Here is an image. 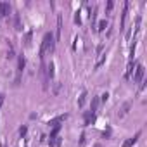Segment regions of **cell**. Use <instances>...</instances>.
<instances>
[{"instance_id":"obj_8","label":"cell","mask_w":147,"mask_h":147,"mask_svg":"<svg viewBox=\"0 0 147 147\" xmlns=\"http://www.w3.org/2000/svg\"><path fill=\"white\" fill-rule=\"evenodd\" d=\"M83 119H85V126L92 125V123L95 121V113H92V111H87V113L83 114Z\"/></svg>"},{"instance_id":"obj_21","label":"cell","mask_w":147,"mask_h":147,"mask_svg":"<svg viewBox=\"0 0 147 147\" xmlns=\"http://www.w3.org/2000/svg\"><path fill=\"white\" fill-rule=\"evenodd\" d=\"M26 133H28V126H21V128H19V135H21V137H24Z\"/></svg>"},{"instance_id":"obj_6","label":"cell","mask_w":147,"mask_h":147,"mask_svg":"<svg viewBox=\"0 0 147 147\" xmlns=\"http://www.w3.org/2000/svg\"><path fill=\"white\" fill-rule=\"evenodd\" d=\"M11 14V5L9 2H0V18H7Z\"/></svg>"},{"instance_id":"obj_10","label":"cell","mask_w":147,"mask_h":147,"mask_svg":"<svg viewBox=\"0 0 147 147\" xmlns=\"http://www.w3.org/2000/svg\"><path fill=\"white\" fill-rule=\"evenodd\" d=\"M130 107H131V104H130V102H125V104H123V107H121V111L118 113V116H119V118L126 116V114H128V111H130Z\"/></svg>"},{"instance_id":"obj_13","label":"cell","mask_w":147,"mask_h":147,"mask_svg":"<svg viewBox=\"0 0 147 147\" xmlns=\"http://www.w3.org/2000/svg\"><path fill=\"white\" fill-rule=\"evenodd\" d=\"M106 28H107V19H100L97 23V31H104Z\"/></svg>"},{"instance_id":"obj_15","label":"cell","mask_w":147,"mask_h":147,"mask_svg":"<svg viewBox=\"0 0 147 147\" xmlns=\"http://www.w3.org/2000/svg\"><path fill=\"white\" fill-rule=\"evenodd\" d=\"M61 28H62V18L59 16V18H57V36H55V40L61 38Z\"/></svg>"},{"instance_id":"obj_16","label":"cell","mask_w":147,"mask_h":147,"mask_svg":"<svg viewBox=\"0 0 147 147\" xmlns=\"http://www.w3.org/2000/svg\"><path fill=\"white\" fill-rule=\"evenodd\" d=\"M104 62H106V54H100V57H99V59H97V62H95V69H97V67H100Z\"/></svg>"},{"instance_id":"obj_20","label":"cell","mask_w":147,"mask_h":147,"mask_svg":"<svg viewBox=\"0 0 147 147\" xmlns=\"http://www.w3.org/2000/svg\"><path fill=\"white\" fill-rule=\"evenodd\" d=\"M113 7H114V2H113V0H109L107 5H106V14H109V12L113 11Z\"/></svg>"},{"instance_id":"obj_9","label":"cell","mask_w":147,"mask_h":147,"mask_svg":"<svg viewBox=\"0 0 147 147\" xmlns=\"http://www.w3.org/2000/svg\"><path fill=\"white\" fill-rule=\"evenodd\" d=\"M137 64H138V62H137V61H133V59L128 62V67H126V73H125V76H126V78H130V76H131V73L135 71Z\"/></svg>"},{"instance_id":"obj_24","label":"cell","mask_w":147,"mask_h":147,"mask_svg":"<svg viewBox=\"0 0 147 147\" xmlns=\"http://www.w3.org/2000/svg\"><path fill=\"white\" fill-rule=\"evenodd\" d=\"M4 102V94H0V104Z\"/></svg>"},{"instance_id":"obj_4","label":"cell","mask_w":147,"mask_h":147,"mask_svg":"<svg viewBox=\"0 0 147 147\" xmlns=\"http://www.w3.org/2000/svg\"><path fill=\"white\" fill-rule=\"evenodd\" d=\"M66 119H67V114H59V116H55L54 119H49V121H47V125H49L50 128H54V126H57V125L64 123Z\"/></svg>"},{"instance_id":"obj_23","label":"cell","mask_w":147,"mask_h":147,"mask_svg":"<svg viewBox=\"0 0 147 147\" xmlns=\"http://www.w3.org/2000/svg\"><path fill=\"white\" fill-rule=\"evenodd\" d=\"M85 144V133H82V137H80V145H83Z\"/></svg>"},{"instance_id":"obj_11","label":"cell","mask_w":147,"mask_h":147,"mask_svg":"<svg viewBox=\"0 0 147 147\" xmlns=\"http://www.w3.org/2000/svg\"><path fill=\"white\" fill-rule=\"evenodd\" d=\"M61 142H62V138H61V137L49 138V145H50V147H59V145H61Z\"/></svg>"},{"instance_id":"obj_2","label":"cell","mask_w":147,"mask_h":147,"mask_svg":"<svg viewBox=\"0 0 147 147\" xmlns=\"http://www.w3.org/2000/svg\"><path fill=\"white\" fill-rule=\"evenodd\" d=\"M54 69H55V66H54V62L50 61V62L45 66V69H43V73H45V87H47V83H49V82L54 78V75H55Z\"/></svg>"},{"instance_id":"obj_7","label":"cell","mask_w":147,"mask_h":147,"mask_svg":"<svg viewBox=\"0 0 147 147\" xmlns=\"http://www.w3.org/2000/svg\"><path fill=\"white\" fill-rule=\"evenodd\" d=\"M128 9H130V2H125V5H123V14H121V30H123V28H125V24H126Z\"/></svg>"},{"instance_id":"obj_25","label":"cell","mask_w":147,"mask_h":147,"mask_svg":"<svg viewBox=\"0 0 147 147\" xmlns=\"http://www.w3.org/2000/svg\"><path fill=\"white\" fill-rule=\"evenodd\" d=\"M2 147H7V145H5V144H2Z\"/></svg>"},{"instance_id":"obj_22","label":"cell","mask_w":147,"mask_h":147,"mask_svg":"<svg viewBox=\"0 0 147 147\" xmlns=\"http://www.w3.org/2000/svg\"><path fill=\"white\" fill-rule=\"evenodd\" d=\"M107 99H109V94L106 92V94H102V95H100V99H99V100H100V102H107Z\"/></svg>"},{"instance_id":"obj_17","label":"cell","mask_w":147,"mask_h":147,"mask_svg":"<svg viewBox=\"0 0 147 147\" xmlns=\"http://www.w3.org/2000/svg\"><path fill=\"white\" fill-rule=\"evenodd\" d=\"M59 131H61V125L54 126V128H52V131H50V138H54V137H59Z\"/></svg>"},{"instance_id":"obj_5","label":"cell","mask_w":147,"mask_h":147,"mask_svg":"<svg viewBox=\"0 0 147 147\" xmlns=\"http://www.w3.org/2000/svg\"><path fill=\"white\" fill-rule=\"evenodd\" d=\"M140 135H142V131H137L133 137H130V138H126L125 142H123V145L121 147H133L137 142H138V138H140Z\"/></svg>"},{"instance_id":"obj_14","label":"cell","mask_w":147,"mask_h":147,"mask_svg":"<svg viewBox=\"0 0 147 147\" xmlns=\"http://www.w3.org/2000/svg\"><path fill=\"white\" fill-rule=\"evenodd\" d=\"M85 102H87V90H83V92H82V95H80V99H78V106H80V107H83V106H85Z\"/></svg>"},{"instance_id":"obj_19","label":"cell","mask_w":147,"mask_h":147,"mask_svg":"<svg viewBox=\"0 0 147 147\" xmlns=\"http://www.w3.org/2000/svg\"><path fill=\"white\" fill-rule=\"evenodd\" d=\"M31 36H33V33H31V31H28V33L24 35V45H26V47L31 43Z\"/></svg>"},{"instance_id":"obj_1","label":"cell","mask_w":147,"mask_h":147,"mask_svg":"<svg viewBox=\"0 0 147 147\" xmlns=\"http://www.w3.org/2000/svg\"><path fill=\"white\" fill-rule=\"evenodd\" d=\"M55 49V36L52 33H45L43 38H42V45H40V52H38V57L43 61L45 54H52Z\"/></svg>"},{"instance_id":"obj_12","label":"cell","mask_w":147,"mask_h":147,"mask_svg":"<svg viewBox=\"0 0 147 147\" xmlns=\"http://www.w3.org/2000/svg\"><path fill=\"white\" fill-rule=\"evenodd\" d=\"M99 102H100V100H99V97H92V102H90V111H92V113H95V111H97Z\"/></svg>"},{"instance_id":"obj_3","label":"cell","mask_w":147,"mask_h":147,"mask_svg":"<svg viewBox=\"0 0 147 147\" xmlns=\"http://www.w3.org/2000/svg\"><path fill=\"white\" fill-rule=\"evenodd\" d=\"M144 75H145L144 66H142V64H137V67H135V75H133V82H135V83H140V82L144 80Z\"/></svg>"},{"instance_id":"obj_18","label":"cell","mask_w":147,"mask_h":147,"mask_svg":"<svg viewBox=\"0 0 147 147\" xmlns=\"http://www.w3.org/2000/svg\"><path fill=\"white\" fill-rule=\"evenodd\" d=\"M14 24H16V30H18V31H23V24H21V19H19V16H16V19H14Z\"/></svg>"}]
</instances>
